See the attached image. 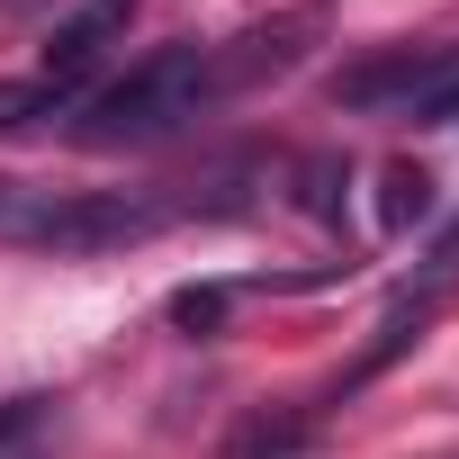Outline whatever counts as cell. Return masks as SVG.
<instances>
[{
  "label": "cell",
  "mask_w": 459,
  "mask_h": 459,
  "mask_svg": "<svg viewBox=\"0 0 459 459\" xmlns=\"http://www.w3.org/2000/svg\"><path fill=\"white\" fill-rule=\"evenodd\" d=\"M423 216H432V171H423V162H387V180H378V225H387V235H414Z\"/></svg>",
  "instance_id": "cell-7"
},
{
  "label": "cell",
  "mask_w": 459,
  "mask_h": 459,
  "mask_svg": "<svg viewBox=\"0 0 459 459\" xmlns=\"http://www.w3.org/2000/svg\"><path fill=\"white\" fill-rule=\"evenodd\" d=\"M307 37H316V19H280V28H253V37H235V46H216V55H207V91H244V82H262V73H289V64L307 55Z\"/></svg>",
  "instance_id": "cell-4"
},
{
  "label": "cell",
  "mask_w": 459,
  "mask_h": 459,
  "mask_svg": "<svg viewBox=\"0 0 459 459\" xmlns=\"http://www.w3.org/2000/svg\"><path fill=\"white\" fill-rule=\"evenodd\" d=\"M333 189H342V162H307V207L333 216Z\"/></svg>",
  "instance_id": "cell-11"
},
{
  "label": "cell",
  "mask_w": 459,
  "mask_h": 459,
  "mask_svg": "<svg viewBox=\"0 0 459 459\" xmlns=\"http://www.w3.org/2000/svg\"><path fill=\"white\" fill-rule=\"evenodd\" d=\"M450 82H459V46H387V55L333 73V100L342 108H387V100H423L432 108Z\"/></svg>",
  "instance_id": "cell-3"
},
{
  "label": "cell",
  "mask_w": 459,
  "mask_h": 459,
  "mask_svg": "<svg viewBox=\"0 0 459 459\" xmlns=\"http://www.w3.org/2000/svg\"><path fill=\"white\" fill-rule=\"evenodd\" d=\"M216 91H207V55L198 46H162L153 64H135L126 82H108L82 117L91 144H144V135H171L180 117H198Z\"/></svg>",
  "instance_id": "cell-2"
},
{
  "label": "cell",
  "mask_w": 459,
  "mask_h": 459,
  "mask_svg": "<svg viewBox=\"0 0 459 459\" xmlns=\"http://www.w3.org/2000/svg\"><path fill=\"white\" fill-rule=\"evenodd\" d=\"M423 117H441V126H459V82H450V91H441V100H432Z\"/></svg>",
  "instance_id": "cell-13"
},
{
  "label": "cell",
  "mask_w": 459,
  "mask_h": 459,
  "mask_svg": "<svg viewBox=\"0 0 459 459\" xmlns=\"http://www.w3.org/2000/svg\"><path fill=\"white\" fill-rule=\"evenodd\" d=\"M225 459H325V432H316L307 414L271 405V414H253L235 441H225Z\"/></svg>",
  "instance_id": "cell-6"
},
{
  "label": "cell",
  "mask_w": 459,
  "mask_h": 459,
  "mask_svg": "<svg viewBox=\"0 0 459 459\" xmlns=\"http://www.w3.org/2000/svg\"><path fill=\"white\" fill-rule=\"evenodd\" d=\"M126 19H135V0H82V10L55 28V46H46V82H82L100 64V46L126 37Z\"/></svg>",
  "instance_id": "cell-5"
},
{
  "label": "cell",
  "mask_w": 459,
  "mask_h": 459,
  "mask_svg": "<svg viewBox=\"0 0 459 459\" xmlns=\"http://www.w3.org/2000/svg\"><path fill=\"white\" fill-rule=\"evenodd\" d=\"M162 198L144 189H64V198H37L10 216V235L28 253H55V262H82V253H126L144 235H162Z\"/></svg>",
  "instance_id": "cell-1"
},
{
  "label": "cell",
  "mask_w": 459,
  "mask_h": 459,
  "mask_svg": "<svg viewBox=\"0 0 459 459\" xmlns=\"http://www.w3.org/2000/svg\"><path fill=\"white\" fill-rule=\"evenodd\" d=\"M432 271H441V280H450V271H459V225H450V235H441V244H432Z\"/></svg>",
  "instance_id": "cell-12"
},
{
  "label": "cell",
  "mask_w": 459,
  "mask_h": 459,
  "mask_svg": "<svg viewBox=\"0 0 459 459\" xmlns=\"http://www.w3.org/2000/svg\"><path fill=\"white\" fill-rule=\"evenodd\" d=\"M64 108V82H0V135H19L28 117H55Z\"/></svg>",
  "instance_id": "cell-9"
},
{
  "label": "cell",
  "mask_w": 459,
  "mask_h": 459,
  "mask_svg": "<svg viewBox=\"0 0 459 459\" xmlns=\"http://www.w3.org/2000/svg\"><path fill=\"white\" fill-rule=\"evenodd\" d=\"M0 216H10V180H0Z\"/></svg>",
  "instance_id": "cell-14"
},
{
  "label": "cell",
  "mask_w": 459,
  "mask_h": 459,
  "mask_svg": "<svg viewBox=\"0 0 459 459\" xmlns=\"http://www.w3.org/2000/svg\"><path fill=\"white\" fill-rule=\"evenodd\" d=\"M423 325H432V298H405V307H396V316L378 325V342H369V351L351 360V378H342V387H369V378H378V369H387V360H396L405 342H423Z\"/></svg>",
  "instance_id": "cell-8"
},
{
  "label": "cell",
  "mask_w": 459,
  "mask_h": 459,
  "mask_svg": "<svg viewBox=\"0 0 459 459\" xmlns=\"http://www.w3.org/2000/svg\"><path fill=\"white\" fill-rule=\"evenodd\" d=\"M225 307H235V289H180V298H171V325L198 342V333H216V325H225Z\"/></svg>",
  "instance_id": "cell-10"
}]
</instances>
